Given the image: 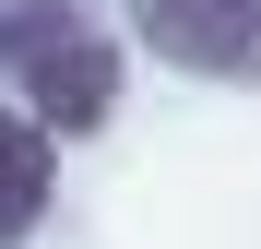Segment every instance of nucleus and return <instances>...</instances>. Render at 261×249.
I'll list each match as a JSON object with an SVG mask.
<instances>
[{
    "label": "nucleus",
    "instance_id": "3",
    "mask_svg": "<svg viewBox=\"0 0 261 249\" xmlns=\"http://www.w3.org/2000/svg\"><path fill=\"white\" fill-rule=\"evenodd\" d=\"M48 202H60V143L0 95V249H24L36 226H48Z\"/></svg>",
    "mask_w": 261,
    "mask_h": 249
},
{
    "label": "nucleus",
    "instance_id": "2",
    "mask_svg": "<svg viewBox=\"0 0 261 249\" xmlns=\"http://www.w3.org/2000/svg\"><path fill=\"white\" fill-rule=\"evenodd\" d=\"M130 48L190 83H261V0H130Z\"/></svg>",
    "mask_w": 261,
    "mask_h": 249
},
{
    "label": "nucleus",
    "instance_id": "1",
    "mask_svg": "<svg viewBox=\"0 0 261 249\" xmlns=\"http://www.w3.org/2000/svg\"><path fill=\"white\" fill-rule=\"evenodd\" d=\"M0 71L36 131H107L119 119V36L83 0H0Z\"/></svg>",
    "mask_w": 261,
    "mask_h": 249
}]
</instances>
